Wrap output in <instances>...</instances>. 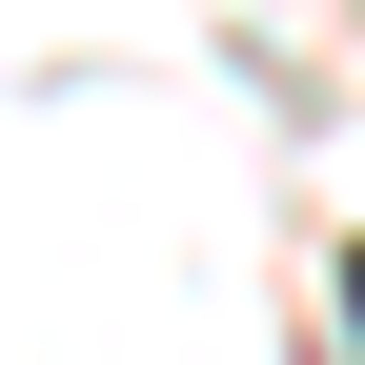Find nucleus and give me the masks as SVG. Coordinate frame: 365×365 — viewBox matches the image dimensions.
<instances>
[{
  "label": "nucleus",
  "mask_w": 365,
  "mask_h": 365,
  "mask_svg": "<svg viewBox=\"0 0 365 365\" xmlns=\"http://www.w3.org/2000/svg\"><path fill=\"white\" fill-rule=\"evenodd\" d=\"M345 345H365V244H345Z\"/></svg>",
  "instance_id": "obj_1"
}]
</instances>
